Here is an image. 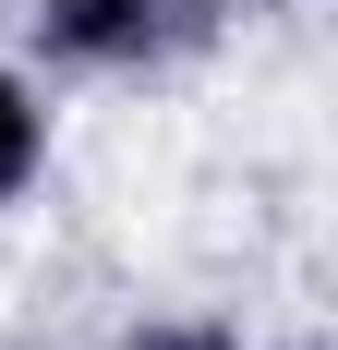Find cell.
Here are the masks:
<instances>
[{
    "label": "cell",
    "mask_w": 338,
    "mask_h": 350,
    "mask_svg": "<svg viewBox=\"0 0 338 350\" xmlns=\"http://www.w3.org/2000/svg\"><path fill=\"white\" fill-rule=\"evenodd\" d=\"M230 49V0H25V61L49 85H181Z\"/></svg>",
    "instance_id": "6da1fadb"
},
{
    "label": "cell",
    "mask_w": 338,
    "mask_h": 350,
    "mask_svg": "<svg viewBox=\"0 0 338 350\" xmlns=\"http://www.w3.org/2000/svg\"><path fill=\"white\" fill-rule=\"evenodd\" d=\"M49 157H61V109H49V72H36L25 49H0V217H12V206H36Z\"/></svg>",
    "instance_id": "7a4b0ae2"
},
{
    "label": "cell",
    "mask_w": 338,
    "mask_h": 350,
    "mask_svg": "<svg viewBox=\"0 0 338 350\" xmlns=\"http://www.w3.org/2000/svg\"><path fill=\"white\" fill-rule=\"evenodd\" d=\"M109 350H278V338L242 326V314H218V302H157V314H133Z\"/></svg>",
    "instance_id": "3957f363"
}]
</instances>
